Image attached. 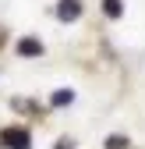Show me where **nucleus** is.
I'll return each mask as SVG.
<instances>
[{"mask_svg":"<svg viewBox=\"0 0 145 149\" xmlns=\"http://www.w3.org/2000/svg\"><path fill=\"white\" fill-rule=\"evenodd\" d=\"M0 146L4 149H28L32 135L25 132V128H4V132H0Z\"/></svg>","mask_w":145,"mask_h":149,"instance_id":"f257e3e1","label":"nucleus"},{"mask_svg":"<svg viewBox=\"0 0 145 149\" xmlns=\"http://www.w3.org/2000/svg\"><path fill=\"white\" fill-rule=\"evenodd\" d=\"M57 18H60V22H78V18H81V4H78V0H60V4H57Z\"/></svg>","mask_w":145,"mask_h":149,"instance_id":"f03ea898","label":"nucleus"},{"mask_svg":"<svg viewBox=\"0 0 145 149\" xmlns=\"http://www.w3.org/2000/svg\"><path fill=\"white\" fill-rule=\"evenodd\" d=\"M18 53H21V57H39V53H43V43L39 39H21V43H18Z\"/></svg>","mask_w":145,"mask_h":149,"instance_id":"7ed1b4c3","label":"nucleus"},{"mask_svg":"<svg viewBox=\"0 0 145 149\" xmlns=\"http://www.w3.org/2000/svg\"><path fill=\"white\" fill-rule=\"evenodd\" d=\"M103 11H106V18H120L124 14V0H103Z\"/></svg>","mask_w":145,"mask_h":149,"instance_id":"20e7f679","label":"nucleus"},{"mask_svg":"<svg viewBox=\"0 0 145 149\" xmlns=\"http://www.w3.org/2000/svg\"><path fill=\"white\" fill-rule=\"evenodd\" d=\"M71 100H75V92H71V89H57V92H53V100H50V103H53V107H67Z\"/></svg>","mask_w":145,"mask_h":149,"instance_id":"39448f33","label":"nucleus"},{"mask_svg":"<svg viewBox=\"0 0 145 149\" xmlns=\"http://www.w3.org/2000/svg\"><path fill=\"white\" fill-rule=\"evenodd\" d=\"M106 149H128V139L124 135H110L106 139Z\"/></svg>","mask_w":145,"mask_h":149,"instance_id":"423d86ee","label":"nucleus"},{"mask_svg":"<svg viewBox=\"0 0 145 149\" xmlns=\"http://www.w3.org/2000/svg\"><path fill=\"white\" fill-rule=\"evenodd\" d=\"M57 149H71V142H57Z\"/></svg>","mask_w":145,"mask_h":149,"instance_id":"0eeeda50","label":"nucleus"},{"mask_svg":"<svg viewBox=\"0 0 145 149\" xmlns=\"http://www.w3.org/2000/svg\"><path fill=\"white\" fill-rule=\"evenodd\" d=\"M4 39H7V32H4V25H0V43H4Z\"/></svg>","mask_w":145,"mask_h":149,"instance_id":"6e6552de","label":"nucleus"}]
</instances>
